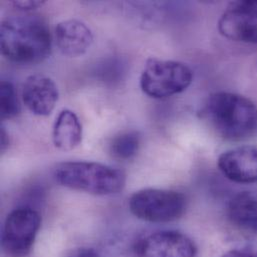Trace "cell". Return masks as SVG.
I'll list each match as a JSON object with an SVG mask.
<instances>
[{
    "label": "cell",
    "mask_w": 257,
    "mask_h": 257,
    "mask_svg": "<svg viewBox=\"0 0 257 257\" xmlns=\"http://www.w3.org/2000/svg\"><path fill=\"white\" fill-rule=\"evenodd\" d=\"M51 45L49 27L38 15H14L1 24V52L10 61L20 64L39 63L50 55Z\"/></svg>",
    "instance_id": "cell-1"
},
{
    "label": "cell",
    "mask_w": 257,
    "mask_h": 257,
    "mask_svg": "<svg viewBox=\"0 0 257 257\" xmlns=\"http://www.w3.org/2000/svg\"><path fill=\"white\" fill-rule=\"evenodd\" d=\"M203 113L226 140L240 141L257 133V105L245 96L225 91L212 93Z\"/></svg>",
    "instance_id": "cell-2"
},
{
    "label": "cell",
    "mask_w": 257,
    "mask_h": 257,
    "mask_svg": "<svg viewBox=\"0 0 257 257\" xmlns=\"http://www.w3.org/2000/svg\"><path fill=\"white\" fill-rule=\"evenodd\" d=\"M53 176L64 187L94 195L118 193L126 183L122 170L91 161L59 163L53 170Z\"/></svg>",
    "instance_id": "cell-3"
},
{
    "label": "cell",
    "mask_w": 257,
    "mask_h": 257,
    "mask_svg": "<svg viewBox=\"0 0 257 257\" xmlns=\"http://www.w3.org/2000/svg\"><path fill=\"white\" fill-rule=\"evenodd\" d=\"M192 80V70L186 64L149 58L140 76V87L146 95L161 99L183 92Z\"/></svg>",
    "instance_id": "cell-4"
},
{
    "label": "cell",
    "mask_w": 257,
    "mask_h": 257,
    "mask_svg": "<svg viewBox=\"0 0 257 257\" xmlns=\"http://www.w3.org/2000/svg\"><path fill=\"white\" fill-rule=\"evenodd\" d=\"M129 209L137 218L154 223L179 219L186 210V197L177 191L145 188L129 199Z\"/></svg>",
    "instance_id": "cell-5"
},
{
    "label": "cell",
    "mask_w": 257,
    "mask_h": 257,
    "mask_svg": "<svg viewBox=\"0 0 257 257\" xmlns=\"http://www.w3.org/2000/svg\"><path fill=\"white\" fill-rule=\"evenodd\" d=\"M41 217L30 207H19L11 211L4 223L1 243L9 257H26L31 252L40 229Z\"/></svg>",
    "instance_id": "cell-6"
},
{
    "label": "cell",
    "mask_w": 257,
    "mask_h": 257,
    "mask_svg": "<svg viewBox=\"0 0 257 257\" xmlns=\"http://www.w3.org/2000/svg\"><path fill=\"white\" fill-rule=\"evenodd\" d=\"M218 30L230 40L257 44V0L229 3L218 21Z\"/></svg>",
    "instance_id": "cell-7"
},
{
    "label": "cell",
    "mask_w": 257,
    "mask_h": 257,
    "mask_svg": "<svg viewBox=\"0 0 257 257\" xmlns=\"http://www.w3.org/2000/svg\"><path fill=\"white\" fill-rule=\"evenodd\" d=\"M137 257H195L197 248L185 234L162 230L140 238L134 247Z\"/></svg>",
    "instance_id": "cell-8"
},
{
    "label": "cell",
    "mask_w": 257,
    "mask_h": 257,
    "mask_svg": "<svg viewBox=\"0 0 257 257\" xmlns=\"http://www.w3.org/2000/svg\"><path fill=\"white\" fill-rule=\"evenodd\" d=\"M225 177L236 183L257 182V146L244 145L223 152L217 161Z\"/></svg>",
    "instance_id": "cell-9"
},
{
    "label": "cell",
    "mask_w": 257,
    "mask_h": 257,
    "mask_svg": "<svg viewBox=\"0 0 257 257\" xmlns=\"http://www.w3.org/2000/svg\"><path fill=\"white\" fill-rule=\"evenodd\" d=\"M58 88L55 82L48 76L42 74H33L26 78L22 98L26 107L35 115H49L57 101Z\"/></svg>",
    "instance_id": "cell-10"
},
{
    "label": "cell",
    "mask_w": 257,
    "mask_h": 257,
    "mask_svg": "<svg viewBox=\"0 0 257 257\" xmlns=\"http://www.w3.org/2000/svg\"><path fill=\"white\" fill-rule=\"evenodd\" d=\"M54 38L59 51L68 57L83 55L93 42L90 28L77 19H68L58 23L54 30Z\"/></svg>",
    "instance_id": "cell-11"
},
{
    "label": "cell",
    "mask_w": 257,
    "mask_h": 257,
    "mask_svg": "<svg viewBox=\"0 0 257 257\" xmlns=\"http://www.w3.org/2000/svg\"><path fill=\"white\" fill-rule=\"evenodd\" d=\"M53 143L62 151L76 148L82 141V125L77 115L69 110H62L57 116L52 132Z\"/></svg>",
    "instance_id": "cell-12"
},
{
    "label": "cell",
    "mask_w": 257,
    "mask_h": 257,
    "mask_svg": "<svg viewBox=\"0 0 257 257\" xmlns=\"http://www.w3.org/2000/svg\"><path fill=\"white\" fill-rule=\"evenodd\" d=\"M227 215L234 225L257 231V191H242L234 195L229 201Z\"/></svg>",
    "instance_id": "cell-13"
},
{
    "label": "cell",
    "mask_w": 257,
    "mask_h": 257,
    "mask_svg": "<svg viewBox=\"0 0 257 257\" xmlns=\"http://www.w3.org/2000/svg\"><path fill=\"white\" fill-rule=\"evenodd\" d=\"M140 135L136 131H127L115 136L109 144V152L114 159L126 161L132 159L140 147Z\"/></svg>",
    "instance_id": "cell-14"
},
{
    "label": "cell",
    "mask_w": 257,
    "mask_h": 257,
    "mask_svg": "<svg viewBox=\"0 0 257 257\" xmlns=\"http://www.w3.org/2000/svg\"><path fill=\"white\" fill-rule=\"evenodd\" d=\"M1 93V119H12L18 115L20 105L13 84L3 80L0 85Z\"/></svg>",
    "instance_id": "cell-15"
},
{
    "label": "cell",
    "mask_w": 257,
    "mask_h": 257,
    "mask_svg": "<svg viewBox=\"0 0 257 257\" xmlns=\"http://www.w3.org/2000/svg\"><path fill=\"white\" fill-rule=\"evenodd\" d=\"M67 257H100L99 253L89 247H79L72 250Z\"/></svg>",
    "instance_id": "cell-16"
},
{
    "label": "cell",
    "mask_w": 257,
    "mask_h": 257,
    "mask_svg": "<svg viewBox=\"0 0 257 257\" xmlns=\"http://www.w3.org/2000/svg\"><path fill=\"white\" fill-rule=\"evenodd\" d=\"M44 4V1H14L13 5L20 10L36 9Z\"/></svg>",
    "instance_id": "cell-17"
},
{
    "label": "cell",
    "mask_w": 257,
    "mask_h": 257,
    "mask_svg": "<svg viewBox=\"0 0 257 257\" xmlns=\"http://www.w3.org/2000/svg\"><path fill=\"white\" fill-rule=\"evenodd\" d=\"M221 257H257V251L248 249H233Z\"/></svg>",
    "instance_id": "cell-18"
},
{
    "label": "cell",
    "mask_w": 257,
    "mask_h": 257,
    "mask_svg": "<svg viewBox=\"0 0 257 257\" xmlns=\"http://www.w3.org/2000/svg\"><path fill=\"white\" fill-rule=\"evenodd\" d=\"M9 147V137L5 129L1 128V152H5V150Z\"/></svg>",
    "instance_id": "cell-19"
}]
</instances>
